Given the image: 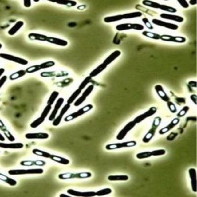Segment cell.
<instances>
[{
	"label": "cell",
	"mask_w": 197,
	"mask_h": 197,
	"mask_svg": "<svg viewBox=\"0 0 197 197\" xmlns=\"http://www.w3.org/2000/svg\"><path fill=\"white\" fill-rule=\"evenodd\" d=\"M116 30L118 31L135 30H144V26L140 24L124 23L117 25L116 27Z\"/></svg>",
	"instance_id": "obj_8"
},
{
	"label": "cell",
	"mask_w": 197,
	"mask_h": 197,
	"mask_svg": "<svg viewBox=\"0 0 197 197\" xmlns=\"http://www.w3.org/2000/svg\"><path fill=\"white\" fill-rule=\"evenodd\" d=\"M179 122H180V120L179 118H175L171 121L170 124H169L168 125H167V126H166V127L162 128V129H160V131H159V134H160V135H163V134H165L167 132H168L171 129H172L174 127H175L177 124L179 123Z\"/></svg>",
	"instance_id": "obj_23"
},
{
	"label": "cell",
	"mask_w": 197,
	"mask_h": 197,
	"mask_svg": "<svg viewBox=\"0 0 197 197\" xmlns=\"http://www.w3.org/2000/svg\"><path fill=\"white\" fill-rule=\"evenodd\" d=\"M45 120V119L43 117H40L37 118L36 120L33 121L30 124V127L32 128H37L38 126H40L41 124H43L44 121Z\"/></svg>",
	"instance_id": "obj_38"
},
{
	"label": "cell",
	"mask_w": 197,
	"mask_h": 197,
	"mask_svg": "<svg viewBox=\"0 0 197 197\" xmlns=\"http://www.w3.org/2000/svg\"><path fill=\"white\" fill-rule=\"evenodd\" d=\"M47 42L50 44H53L61 47H65L68 44L66 40L53 37H48Z\"/></svg>",
	"instance_id": "obj_20"
},
{
	"label": "cell",
	"mask_w": 197,
	"mask_h": 197,
	"mask_svg": "<svg viewBox=\"0 0 197 197\" xmlns=\"http://www.w3.org/2000/svg\"><path fill=\"white\" fill-rule=\"evenodd\" d=\"M160 39L164 41L173 42L176 43H184L186 42V38L185 37L174 36L171 35H162L160 36Z\"/></svg>",
	"instance_id": "obj_13"
},
{
	"label": "cell",
	"mask_w": 197,
	"mask_h": 197,
	"mask_svg": "<svg viewBox=\"0 0 197 197\" xmlns=\"http://www.w3.org/2000/svg\"><path fill=\"white\" fill-rule=\"evenodd\" d=\"M60 197H69V195H68L67 194H61L60 195H59Z\"/></svg>",
	"instance_id": "obj_59"
},
{
	"label": "cell",
	"mask_w": 197,
	"mask_h": 197,
	"mask_svg": "<svg viewBox=\"0 0 197 197\" xmlns=\"http://www.w3.org/2000/svg\"><path fill=\"white\" fill-rule=\"evenodd\" d=\"M160 18L167 19V20H173L179 23H182L184 21V18L180 16H178L176 15H172L169 14L163 13L160 15Z\"/></svg>",
	"instance_id": "obj_22"
},
{
	"label": "cell",
	"mask_w": 197,
	"mask_h": 197,
	"mask_svg": "<svg viewBox=\"0 0 197 197\" xmlns=\"http://www.w3.org/2000/svg\"><path fill=\"white\" fill-rule=\"evenodd\" d=\"M142 34L144 36L150 38L152 39H153V40H158L160 39V35L158 34L154 33H152V32H148V31H143Z\"/></svg>",
	"instance_id": "obj_39"
},
{
	"label": "cell",
	"mask_w": 197,
	"mask_h": 197,
	"mask_svg": "<svg viewBox=\"0 0 197 197\" xmlns=\"http://www.w3.org/2000/svg\"><path fill=\"white\" fill-rule=\"evenodd\" d=\"M189 110V108L187 107V106L184 107V108L177 113V117H183V116H184L186 114V113L187 112V111Z\"/></svg>",
	"instance_id": "obj_50"
},
{
	"label": "cell",
	"mask_w": 197,
	"mask_h": 197,
	"mask_svg": "<svg viewBox=\"0 0 197 197\" xmlns=\"http://www.w3.org/2000/svg\"><path fill=\"white\" fill-rule=\"evenodd\" d=\"M29 39L32 41H38L42 42L47 41L48 36L42 34L30 33L28 34Z\"/></svg>",
	"instance_id": "obj_24"
},
{
	"label": "cell",
	"mask_w": 197,
	"mask_h": 197,
	"mask_svg": "<svg viewBox=\"0 0 197 197\" xmlns=\"http://www.w3.org/2000/svg\"><path fill=\"white\" fill-rule=\"evenodd\" d=\"M112 192V191L110 188H105V189L97 191L96 195L101 197V196H104L105 195L110 194Z\"/></svg>",
	"instance_id": "obj_41"
},
{
	"label": "cell",
	"mask_w": 197,
	"mask_h": 197,
	"mask_svg": "<svg viewBox=\"0 0 197 197\" xmlns=\"http://www.w3.org/2000/svg\"><path fill=\"white\" fill-rule=\"evenodd\" d=\"M81 91L82 90H81L79 89H78L75 91L73 93L70 95V97L68 98V99L67 100V104L71 105V104L73 103L74 101L76 100L77 97L81 93Z\"/></svg>",
	"instance_id": "obj_35"
},
{
	"label": "cell",
	"mask_w": 197,
	"mask_h": 197,
	"mask_svg": "<svg viewBox=\"0 0 197 197\" xmlns=\"http://www.w3.org/2000/svg\"><path fill=\"white\" fill-rule=\"evenodd\" d=\"M67 193L75 197H93L96 196L95 191H79L69 189L67 191Z\"/></svg>",
	"instance_id": "obj_11"
},
{
	"label": "cell",
	"mask_w": 197,
	"mask_h": 197,
	"mask_svg": "<svg viewBox=\"0 0 197 197\" xmlns=\"http://www.w3.org/2000/svg\"><path fill=\"white\" fill-rule=\"evenodd\" d=\"M142 3L145 6L154 8V9H159L160 10H164V11L171 13H174L177 12V10L174 7L167 6L165 5H161L160 3H157V2H153V1H143Z\"/></svg>",
	"instance_id": "obj_2"
},
{
	"label": "cell",
	"mask_w": 197,
	"mask_h": 197,
	"mask_svg": "<svg viewBox=\"0 0 197 197\" xmlns=\"http://www.w3.org/2000/svg\"><path fill=\"white\" fill-rule=\"evenodd\" d=\"M64 102V99L63 97H60L57 100V103L55 105L53 109L52 112L50 114V116L49 117V120L53 122L55 117H57V113H58L60 108L62 106Z\"/></svg>",
	"instance_id": "obj_14"
},
{
	"label": "cell",
	"mask_w": 197,
	"mask_h": 197,
	"mask_svg": "<svg viewBox=\"0 0 197 197\" xmlns=\"http://www.w3.org/2000/svg\"><path fill=\"white\" fill-rule=\"evenodd\" d=\"M57 4L59 5H63L65 6H67L68 7H73L77 5V2L74 1H57L55 2Z\"/></svg>",
	"instance_id": "obj_40"
},
{
	"label": "cell",
	"mask_w": 197,
	"mask_h": 197,
	"mask_svg": "<svg viewBox=\"0 0 197 197\" xmlns=\"http://www.w3.org/2000/svg\"><path fill=\"white\" fill-rule=\"evenodd\" d=\"M87 97H85L83 95L81 96L80 97H79L78 99H77L74 103V105L75 107H78L80 106V105H81L82 104L84 103V101L86 100Z\"/></svg>",
	"instance_id": "obj_48"
},
{
	"label": "cell",
	"mask_w": 197,
	"mask_h": 197,
	"mask_svg": "<svg viewBox=\"0 0 197 197\" xmlns=\"http://www.w3.org/2000/svg\"><path fill=\"white\" fill-rule=\"evenodd\" d=\"M50 158L51 160H53L57 163L64 164V165H68L70 163V160H68L67 158L60 157V156L55 155V154H51Z\"/></svg>",
	"instance_id": "obj_27"
},
{
	"label": "cell",
	"mask_w": 197,
	"mask_h": 197,
	"mask_svg": "<svg viewBox=\"0 0 197 197\" xmlns=\"http://www.w3.org/2000/svg\"><path fill=\"white\" fill-rule=\"evenodd\" d=\"M154 89L156 91L157 94L158 95V96L160 97V99L162 100H164V101H165V102H168L170 101V97H168V96L165 93V91L164 90V88L161 85H157L154 87Z\"/></svg>",
	"instance_id": "obj_21"
},
{
	"label": "cell",
	"mask_w": 197,
	"mask_h": 197,
	"mask_svg": "<svg viewBox=\"0 0 197 197\" xmlns=\"http://www.w3.org/2000/svg\"><path fill=\"white\" fill-rule=\"evenodd\" d=\"M24 6L26 7L29 8L32 5V1L30 0H25L23 1Z\"/></svg>",
	"instance_id": "obj_54"
},
{
	"label": "cell",
	"mask_w": 197,
	"mask_h": 197,
	"mask_svg": "<svg viewBox=\"0 0 197 197\" xmlns=\"http://www.w3.org/2000/svg\"><path fill=\"white\" fill-rule=\"evenodd\" d=\"M108 180L110 181H127L128 180V176L127 175H110L108 177Z\"/></svg>",
	"instance_id": "obj_33"
},
{
	"label": "cell",
	"mask_w": 197,
	"mask_h": 197,
	"mask_svg": "<svg viewBox=\"0 0 197 197\" xmlns=\"http://www.w3.org/2000/svg\"><path fill=\"white\" fill-rule=\"evenodd\" d=\"M160 122H161V118H160V117H156L154 119L152 127L150 128V130L148 131L147 134H146V135L143 139V141L144 143H149L150 140L153 138L157 128L158 127L159 125L160 124Z\"/></svg>",
	"instance_id": "obj_5"
},
{
	"label": "cell",
	"mask_w": 197,
	"mask_h": 197,
	"mask_svg": "<svg viewBox=\"0 0 197 197\" xmlns=\"http://www.w3.org/2000/svg\"><path fill=\"white\" fill-rule=\"evenodd\" d=\"M7 80V77L6 76H3L0 78V89L3 86L4 84H5Z\"/></svg>",
	"instance_id": "obj_53"
},
{
	"label": "cell",
	"mask_w": 197,
	"mask_h": 197,
	"mask_svg": "<svg viewBox=\"0 0 197 197\" xmlns=\"http://www.w3.org/2000/svg\"><path fill=\"white\" fill-rule=\"evenodd\" d=\"M142 20H143V22H144V23L145 24V26L147 27L148 28L150 29V30H153V27L152 26V25L151 24V23L149 22V21L148 19L147 18H143V19H142Z\"/></svg>",
	"instance_id": "obj_51"
},
{
	"label": "cell",
	"mask_w": 197,
	"mask_h": 197,
	"mask_svg": "<svg viewBox=\"0 0 197 197\" xmlns=\"http://www.w3.org/2000/svg\"><path fill=\"white\" fill-rule=\"evenodd\" d=\"M152 156H163L166 154V150L164 149H158V150H153L151 152Z\"/></svg>",
	"instance_id": "obj_47"
},
{
	"label": "cell",
	"mask_w": 197,
	"mask_h": 197,
	"mask_svg": "<svg viewBox=\"0 0 197 197\" xmlns=\"http://www.w3.org/2000/svg\"><path fill=\"white\" fill-rule=\"evenodd\" d=\"M24 24V23L23 21H21V20L18 21L17 23L15 24L8 31L9 35H10V36L15 35L22 28Z\"/></svg>",
	"instance_id": "obj_25"
},
{
	"label": "cell",
	"mask_w": 197,
	"mask_h": 197,
	"mask_svg": "<svg viewBox=\"0 0 197 197\" xmlns=\"http://www.w3.org/2000/svg\"><path fill=\"white\" fill-rule=\"evenodd\" d=\"M3 134L5 135V137H6L7 139H8V140L10 141V142H14L15 140V137H14L13 135L7 129L3 131Z\"/></svg>",
	"instance_id": "obj_45"
},
{
	"label": "cell",
	"mask_w": 197,
	"mask_h": 197,
	"mask_svg": "<svg viewBox=\"0 0 197 197\" xmlns=\"http://www.w3.org/2000/svg\"><path fill=\"white\" fill-rule=\"evenodd\" d=\"M167 106L168 107L169 109L170 110L171 112L173 113H175L177 112V109H176V107L175 106V105L171 101H168L167 102Z\"/></svg>",
	"instance_id": "obj_49"
},
{
	"label": "cell",
	"mask_w": 197,
	"mask_h": 197,
	"mask_svg": "<svg viewBox=\"0 0 197 197\" xmlns=\"http://www.w3.org/2000/svg\"><path fill=\"white\" fill-rule=\"evenodd\" d=\"M51 109H52V105L47 104V105L44 108L43 112L41 114V117H43L44 118L46 119V118L47 117L48 114H49Z\"/></svg>",
	"instance_id": "obj_44"
},
{
	"label": "cell",
	"mask_w": 197,
	"mask_h": 197,
	"mask_svg": "<svg viewBox=\"0 0 197 197\" xmlns=\"http://www.w3.org/2000/svg\"><path fill=\"white\" fill-rule=\"evenodd\" d=\"M25 137L27 139H47L49 137V135L46 132H35L27 133L25 135Z\"/></svg>",
	"instance_id": "obj_16"
},
{
	"label": "cell",
	"mask_w": 197,
	"mask_h": 197,
	"mask_svg": "<svg viewBox=\"0 0 197 197\" xmlns=\"http://www.w3.org/2000/svg\"><path fill=\"white\" fill-rule=\"evenodd\" d=\"M137 143L135 141H126L120 143H114V144H108L105 146L107 150H115L117 149H120L123 148L132 147L136 145Z\"/></svg>",
	"instance_id": "obj_7"
},
{
	"label": "cell",
	"mask_w": 197,
	"mask_h": 197,
	"mask_svg": "<svg viewBox=\"0 0 197 197\" xmlns=\"http://www.w3.org/2000/svg\"><path fill=\"white\" fill-rule=\"evenodd\" d=\"M2 47V45L1 44H0V49H1Z\"/></svg>",
	"instance_id": "obj_60"
},
{
	"label": "cell",
	"mask_w": 197,
	"mask_h": 197,
	"mask_svg": "<svg viewBox=\"0 0 197 197\" xmlns=\"http://www.w3.org/2000/svg\"><path fill=\"white\" fill-rule=\"evenodd\" d=\"M92 176V174L89 172H80V173H63L58 175V177L60 180H69L72 179H87Z\"/></svg>",
	"instance_id": "obj_1"
},
{
	"label": "cell",
	"mask_w": 197,
	"mask_h": 197,
	"mask_svg": "<svg viewBox=\"0 0 197 197\" xmlns=\"http://www.w3.org/2000/svg\"><path fill=\"white\" fill-rule=\"evenodd\" d=\"M20 165L23 166H44L46 165V162L43 160H22L20 162Z\"/></svg>",
	"instance_id": "obj_17"
},
{
	"label": "cell",
	"mask_w": 197,
	"mask_h": 197,
	"mask_svg": "<svg viewBox=\"0 0 197 197\" xmlns=\"http://www.w3.org/2000/svg\"><path fill=\"white\" fill-rule=\"evenodd\" d=\"M55 65V63L53 61H48L44 62V63H42L40 64H38L39 70L49 68L51 67H53Z\"/></svg>",
	"instance_id": "obj_37"
},
{
	"label": "cell",
	"mask_w": 197,
	"mask_h": 197,
	"mask_svg": "<svg viewBox=\"0 0 197 197\" xmlns=\"http://www.w3.org/2000/svg\"><path fill=\"white\" fill-rule=\"evenodd\" d=\"M142 13L140 11H136V12H133V13H126L123 14L124 19H133V18H136L139 17H141L142 16Z\"/></svg>",
	"instance_id": "obj_34"
},
{
	"label": "cell",
	"mask_w": 197,
	"mask_h": 197,
	"mask_svg": "<svg viewBox=\"0 0 197 197\" xmlns=\"http://www.w3.org/2000/svg\"><path fill=\"white\" fill-rule=\"evenodd\" d=\"M152 23L154 24H156L160 27H164L167 29L172 30H176L178 29V26L175 24L170 23L162 20H159L157 19H154L152 20Z\"/></svg>",
	"instance_id": "obj_15"
},
{
	"label": "cell",
	"mask_w": 197,
	"mask_h": 197,
	"mask_svg": "<svg viewBox=\"0 0 197 197\" xmlns=\"http://www.w3.org/2000/svg\"><path fill=\"white\" fill-rule=\"evenodd\" d=\"M44 170L42 168H30V169H17L10 170L8 171V174L10 175H23L28 174H42Z\"/></svg>",
	"instance_id": "obj_3"
},
{
	"label": "cell",
	"mask_w": 197,
	"mask_h": 197,
	"mask_svg": "<svg viewBox=\"0 0 197 197\" xmlns=\"http://www.w3.org/2000/svg\"><path fill=\"white\" fill-rule=\"evenodd\" d=\"M177 2L179 3L181 6L185 9H187L189 7V4L187 3V1H177Z\"/></svg>",
	"instance_id": "obj_52"
},
{
	"label": "cell",
	"mask_w": 197,
	"mask_h": 197,
	"mask_svg": "<svg viewBox=\"0 0 197 197\" xmlns=\"http://www.w3.org/2000/svg\"><path fill=\"white\" fill-rule=\"evenodd\" d=\"M27 74V72L26 70H18L15 72H14L13 74H10L9 76V79L10 80L14 81L19 79L21 77H23L26 74Z\"/></svg>",
	"instance_id": "obj_30"
},
{
	"label": "cell",
	"mask_w": 197,
	"mask_h": 197,
	"mask_svg": "<svg viewBox=\"0 0 197 197\" xmlns=\"http://www.w3.org/2000/svg\"><path fill=\"white\" fill-rule=\"evenodd\" d=\"M0 57L5 59L14 62L15 63L19 64L22 65H27L28 64V61L20 57H16L11 54L5 53H0Z\"/></svg>",
	"instance_id": "obj_6"
},
{
	"label": "cell",
	"mask_w": 197,
	"mask_h": 197,
	"mask_svg": "<svg viewBox=\"0 0 197 197\" xmlns=\"http://www.w3.org/2000/svg\"><path fill=\"white\" fill-rule=\"evenodd\" d=\"M5 141V138L3 136V135H2L1 133H0V141L3 142Z\"/></svg>",
	"instance_id": "obj_58"
},
{
	"label": "cell",
	"mask_w": 197,
	"mask_h": 197,
	"mask_svg": "<svg viewBox=\"0 0 197 197\" xmlns=\"http://www.w3.org/2000/svg\"><path fill=\"white\" fill-rule=\"evenodd\" d=\"M70 108V104H66L61 109V110L60 111V113L59 114L55 117V118L54 119V120L53 121V126H57L60 124V122H61V120L63 118L64 116L66 114L68 110Z\"/></svg>",
	"instance_id": "obj_12"
},
{
	"label": "cell",
	"mask_w": 197,
	"mask_h": 197,
	"mask_svg": "<svg viewBox=\"0 0 197 197\" xmlns=\"http://www.w3.org/2000/svg\"><path fill=\"white\" fill-rule=\"evenodd\" d=\"M123 19H124L123 15H114V16L105 17L104 19V21L105 23H109L115 22L120 21V20H123Z\"/></svg>",
	"instance_id": "obj_32"
},
{
	"label": "cell",
	"mask_w": 197,
	"mask_h": 197,
	"mask_svg": "<svg viewBox=\"0 0 197 197\" xmlns=\"http://www.w3.org/2000/svg\"><path fill=\"white\" fill-rule=\"evenodd\" d=\"M5 69L3 68H0V78H1V76L3 75V74L5 73Z\"/></svg>",
	"instance_id": "obj_56"
},
{
	"label": "cell",
	"mask_w": 197,
	"mask_h": 197,
	"mask_svg": "<svg viewBox=\"0 0 197 197\" xmlns=\"http://www.w3.org/2000/svg\"><path fill=\"white\" fill-rule=\"evenodd\" d=\"M93 108V105L92 104H88L85 105V107H82L80 109L77 110L73 113L70 114L69 115L67 116V117L64 118L65 122H69L70 120H73L74 119L77 118L78 117L84 115V114L88 112L89 111L91 110Z\"/></svg>",
	"instance_id": "obj_4"
},
{
	"label": "cell",
	"mask_w": 197,
	"mask_h": 197,
	"mask_svg": "<svg viewBox=\"0 0 197 197\" xmlns=\"http://www.w3.org/2000/svg\"><path fill=\"white\" fill-rule=\"evenodd\" d=\"M0 180L2 181L11 187L17 185V181L2 173H0Z\"/></svg>",
	"instance_id": "obj_28"
},
{
	"label": "cell",
	"mask_w": 197,
	"mask_h": 197,
	"mask_svg": "<svg viewBox=\"0 0 197 197\" xmlns=\"http://www.w3.org/2000/svg\"><path fill=\"white\" fill-rule=\"evenodd\" d=\"M24 147V144L22 143H6L0 142V148L3 149H20Z\"/></svg>",
	"instance_id": "obj_18"
},
{
	"label": "cell",
	"mask_w": 197,
	"mask_h": 197,
	"mask_svg": "<svg viewBox=\"0 0 197 197\" xmlns=\"http://www.w3.org/2000/svg\"><path fill=\"white\" fill-rule=\"evenodd\" d=\"M156 112H157V108L156 107H151L150 109L146 112L136 117L134 119V122L136 124H139L140 122L145 120L146 118L152 116L156 113Z\"/></svg>",
	"instance_id": "obj_10"
},
{
	"label": "cell",
	"mask_w": 197,
	"mask_h": 197,
	"mask_svg": "<svg viewBox=\"0 0 197 197\" xmlns=\"http://www.w3.org/2000/svg\"><path fill=\"white\" fill-rule=\"evenodd\" d=\"M151 156H152L151 152H144L139 153L136 154V158L139 160L149 158Z\"/></svg>",
	"instance_id": "obj_42"
},
{
	"label": "cell",
	"mask_w": 197,
	"mask_h": 197,
	"mask_svg": "<svg viewBox=\"0 0 197 197\" xmlns=\"http://www.w3.org/2000/svg\"><path fill=\"white\" fill-rule=\"evenodd\" d=\"M121 54V52L120 50H116L113 53L110 54L109 57H107V58L104 61V63L105 64L107 65L112 63L113 61L116 60L117 58L120 57Z\"/></svg>",
	"instance_id": "obj_26"
},
{
	"label": "cell",
	"mask_w": 197,
	"mask_h": 197,
	"mask_svg": "<svg viewBox=\"0 0 197 197\" xmlns=\"http://www.w3.org/2000/svg\"><path fill=\"white\" fill-rule=\"evenodd\" d=\"M7 128L6 127V126H5V124L2 122V120L0 119V130L3 132Z\"/></svg>",
	"instance_id": "obj_55"
},
{
	"label": "cell",
	"mask_w": 197,
	"mask_h": 197,
	"mask_svg": "<svg viewBox=\"0 0 197 197\" xmlns=\"http://www.w3.org/2000/svg\"><path fill=\"white\" fill-rule=\"evenodd\" d=\"M59 92L56 91H53L51 93V94L50 95V97L47 100V105H53V104L55 103V101L57 100V98L59 97Z\"/></svg>",
	"instance_id": "obj_36"
},
{
	"label": "cell",
	"mask_w": 197,
	"mask_h": 197,
	"mask_svg": "<svg viewBox=\"0 0 197 197\" xmlns=\"http://www.w3.org/2000/svg\"><path fill=\"white\" fill-rule=\"evenodd\" d=\"M94 85H91L85 90L82 95H83L85 97H89L91 93H92V91L94 90Z\"/></svg>",
	"instance_id": "obj_46"
},
{
	"label": "cell",
	"mask_w": 197,
	"mask_h": 197,
	"mask_svg": "<svg viewBox=\"0 0 197 197\" xmlns=\"http://www.w3.org/2000/svg\"><path fill=\"white\" fill-rule=\"evenodd\" d=\"M107 67V65L103 63L102 64H100L99 66H97L96 68H95L94 70H93L90 73L89 76H90L91 78L95 77L97 76L98 74H99L100 73H101L104 70H105Z\"/></svg>",
	"instance_id": "obj_29"
},
{
	"label": "cell",
	"mask_w": 197,
	"mask_h": 197,
	"mask_svg": "<svg viewBox=\"0 0 197 197\" xmlns=\"http://www.w3.org/2000/svg\"><path fill=\"white\" fill-rule=\"evenodd\" d=\"M91 79H92V78L90 76H87V77H86L84 79V81L81 83L79 87H78V89L81 90H82L87 86L88 84L90 82Z\"/></svg>",
	"instance_id": "obj_43"
},
{
	"label": "cell",
	"mask_w": 197,
	"mask_h": 197,
	"mask_svg": "<svg viewBox=\"0 0 197 197\" xmlns=\"http://www.w3.org/2000/svg\"><path fill=\"white\" fill-rule=\"evenodd\" d=\"M136 124H135L133 121H131L130 122H128V124L123 128V129H122L120 131V132L117 135V139L118 140H123L124 137H126V136L127 135L128 132L129 131H130L133 128H134Z\"/></svg>",
	"instance_id": "obj_9"
},
{
	"label": "cell",
	"mask_w": 197,
	"mask_h": 197,
	"mask_svg": "<svg viewBox=\"0 0 197 197\" xmlns=\"http://www.w3.org/2000/svg\"><path fill=\"white\" fill-rule=\"evenodd\" d=\"M189 174L191 179V185L192 191L194 192H197V172L196 170L193 168H190L189 170Z\"/></svg>",
	"instance_id": "obj_19"
},
{
	"label": "cell",
	"mask_w": 197,
	"mask_h": 197,
	"mask_svg": "<svg viewBox=\"0 0 197 197\" xmlns=\"http://www.w3.org/2000/svg\"><path fill=\"white\" fill-rule=\"evenodd\" d=\"M197 2V0H190V1H189V3H190L191 5H196Z\"/></svg>",
	"instance_id": "obj_57"
},
{
	"label": "cell",
	"mask_w": 197,
	"mask_h": 197,
	"mask_svg": "<svg viewBox=\"0 0 197 197\" xmlns=\"http://www.w3.org/2000/svg\"><path fill=\"white\" fill-rule=\"evenodd\" d=\"M32 153L34 155H36V156H40V157H44L45 158H50L51 154L47 152L38 149H33L32 150Z\"/></svg>",
	"instance_id": "obj_31"
}]
</instances>
